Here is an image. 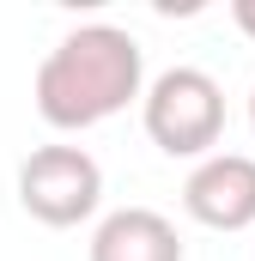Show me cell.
Returning a JSON list of instances; mask_svg holds the SVG:
<instances>
[{"instance_id": "8992f818", "label": "cell", "mask_w": 255, "mask_h": 261, "mask_svg": "<svg viewBox=\"0 0 255 261\" xmlns=\"http://www.w3.org/2000/svg\"><path fill=\"white\" fill-rule=\"evenodd\" d=\"M231 18H237L243 37H255V0H231Z\"/></svg>"}, {"instance_id": "52a82bcc", "label": "cell", "mask_w": 255, "mask_h": 261, "mask_svg": "<svg viewBox=\"0 0 255 261\" xmlns=\"http://www.w3.org/2000/svg\"><path fill=\"white\" fill-rule=\"evenodd\" d=\"M249 128H255V91H249Z\"/></svg>"}, {"instance_id": "277c9868", "label": "cell", "mask_w": 255, "mask_h": 261, "mask_svg": "<svg viewBox=\"0 0 255 261\" xmlns=\"http://www.w3.org/2000/svg\"><path fill=\"white\" fill-rule=\"evenodd\" d=\"M183 206L207 231H249L255 225V158H243V152L200 158L183 182Z\"/></svg>"}, {"instance_id": "5b68a950", "label": "cell", "mask_w": 255, "mask_h": 261, "mask_svg": "<svg viewBox=\"0 0 255 261\" xmlns=\"http://www.w3.org/2000/svg\"><path fill=\"white\" fill-rule=\"evenodd\" d=\"M91 261H183V237L164 213L122 206L91 231Z\"/></svg>"}, {"instance_id": "6da1fadb", "label": "cell", "mask_w": 255, "mask_h": 261, "mask_svg": "<svg viewBox=\"0 0 255 261\" xmlns=\"http://www.w3.org/2000/svg\"><path fill=\"white\" fill-rule=\"evenodd\" d=\"M37 116L61 134L97 128L146 97V55L122 24H79L37 67Z\"/></svg>"}, {"instance_id": "3957f363", "label": "cell", "mask_w": 255, "mask_h": 261, "mask_svg": "<svg viewBox=\"0 0 255 261\" xmlns=\"http://www.w3.org/2000/svg\"><path fill=\"white\" fill-rule=\"evenodd\" d=\"M97 200H104V164L85 146H37L18 164V206L49 231L85 225Z\"/></svg>"}, {"instance_id": "7a4b0ae2", "label": "cell", "mask_w": 255, "mask_h": 261, "mask_svg": "<svg viewBox=\"0 0 255 261\" xmlns=\"http://www.w3.org/2000/svg\"><path fill=\"white\" fill-rule=\"evenodd\" d=\"M140 122L152 134V146L170 158H213V146L225 134V91L200 67H170L146 85Z\"/></svg>"}]
</instances>
